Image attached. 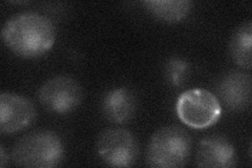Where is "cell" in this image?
Listing matches in <instances>:
<instances>
[{
    "instance_id": "cell-1",
    "label": "cell",
    "mask_w": 252,
    "mask_h": 168,
    "mask_svg": "<svg viewBox=\"0 0 252 168\" xmlns=\"http://www.w3.org/2000/svg\"><path fill=\"white\" fill-rule=\"evenodd\" d=\"M5 46L21 58H37L49 53L56 41V29L46 16L21 12L6 20L1 31Z\"/></svg>"
},
{
    "instance_id": "cell-2",
    "label": "cell",
    "mask_w": 252,
    "mask_h": 168,
    "mask_svg": "<svg viewBox=\"0 0 252 168\" xmlns=\"http://www.w3.org/2000/svg\"><path fill=\"white\" fill-rule=\"evenodd\" d=\"M64 157V147L59 135L52 131L39 130L21 137L12 149L15 165L20 167L53 168Z\"/></svg>"
},
{
    "instance_id": "cell-3",
    "label": "cell",
    "mask_w": 252,
    "mask_h": 168,
    "mask_svg": "<svg viewBox=\"0 0 252 168\" xmlns=\"http://www.w3.org/2000/svg\"><path fill=\"white\" fill-rule=\"evenodd\" d=\"M191 154V138L180 126H164L148 142L146 162L154 168H178L187 164Z\"/></svg>"
},
{
    "instance_id": "cell-4",
    "label": "cell",
    "mask_w": 252,
    "mask_h": 168,
    "mask_svg": "<svg viewBox=\"0 0 252 168\" xmlns=\"http://www.w3.org/2000/svg\"><path fill=\"white\" fill-rule=\"evenodd\" d=\"M176 111L183 124L194 130H205L219 121L222 106L215 94L204 89H191L179 96Z\"/></svg>"
},
{
    "instance_id": "cell-5",
    "label": "cell",
    "mask_w": 252,
    "mask_h": 168,
    "mask_svg": "<svg viewBox=\"0 0 252 168\" xmlns=\"http://www.w3.org/2000/svg\"><path fill=\"white\" fill-rule=\"evenodd\" d=\"M97 153L110 167H131L139 157V144L133 134L127 130L107 129L99 134Z\"/></svg>"
},
{
    "instance_id": "cell-6",
    "label": "cell",
    "mask_w": 252,
    "mask_h": 168,
    "mask_svg": "<svg viewBox=\"0 0 252 168\" xmlns=\"http://www.w3.org/2000/svg\"><path fill=\"white\" fill-rule=\"evenodd\" d=\"M38 98L45 109L54 114L66 115L82 103L83 91L72 77L56 76L42 84Z\"/></svg>"
},
{
    "instance_id": "cell-7",
    "label": "cell",
    "mask_w": 252,
    "mask_h": 168,
    "mask_svg": "<svg viewBox=\"0 0 252 168\" xmlns=\"http://www.w3.org/2000/svg\"><path fill=\"white\" fill-rule=\"evenodd\" d=\"M36 117V107L30 99L13 93L0 95V132L2 134L26 130Z\"/></svg>"
},
{
    "instance_id": "cell-8",
    "label": "cell",
    "mask_w": 252,
    "mask_h": 168,
    "mask_svg": "<svg viewBox=\"0 0 252 168\" xmlns=\"http://www.w3.org/2000/svg\"><path fill=\"white\" fill-rule=\"evenodd\" d=\"M196 166L206 168H231L238 164L233 144L222 135H211L201 140L195 156Z\"/></svg>"
},
{
    "instance_id": "cell-9",
    "label": "cell",
    "mask_w": 252,
    "mask_h": 168,
    "mask_svg": "<svg viewBox=\"0 0 252 168\" xmlns=\"http://www.w3.org/2000/svg\"><path fill=\"white\" fill-rule=\"evenodd\" d=\"M251 76L241 71L227 74L218 85L219 97L232 111H243L251 104Z\"/></svg>"
},
{
    "instance_id": "cell-10",
    "label": "cell",
    "mask_w": 252,
    "mask_h": 168,
    "mask_svg": "<svg viewBox=\"0 0 252 168\" xmlns=\"http://www.w3.org/2000/svg\"><path fill=\"white\" fill-rule=\"evenodd\" d=\"M137 105L135 94L126 87H118L106 93L102 101V110L108 121L123 124L135 116Z\"/></svg>"
},
{
    "instance_id": "cell-11",
    "label": "cell",
    "mask_w": 252,
    "mask_h": 168,
    "mask_svg": "<svg viewBox=\"0 0 252 168\" xmlns=\"http://www.w3.org/2000/svg\"><path fill=\"white\" fill-rule=\"evenodd\" d=\"M144 5L157 19L176 23L184 20L191 12L192 2L189 0H148Z\"/></svg>"
},
{
    "instance_id": "cell-12",
    "label": "cell",
    "mask_w": 252,
    "mask_h": 168,
    "mask_svg": "<svg viewBox=\"0 0 252 168\" xmlns=\"http://www.w3.org/2000/svg\"><path fill=\"white\" fill-rule=\"evenodd\" d=\"M252 22L242 23L235 29L230 38L229 51L232 60L241 67L251 69L252 67Z\"/></svg>"
},
{
    "instance_id": "cell-13",
    "label": "cell",
    "mask_w": 252,
    "mask_h": 168,
    "mask_svg": "<svg viewBox=\"0 0 252 168\" xmlns=\"http://www.w3.org/2000/svg\"><path fill=\"white\" fill-rule=\"evenodd\" d=\"M190 67L188 62L182 58H171L165 67V76L168 83L173 86H182L189 77Z\"/></svg>"
},
{
    "instance_id": "cell-14",
    "label": "cell",
    "mask_w": 252,
    "mask_h": 168,
    "mask_svg": "<svg viewBox=\"0 0 252 168\" xmlns=\"http://www.w3.org/2000/svg\"><path fill=\"white\" fill-rule=\"evenodd\" d=\"M9 162V157L6 156L4 147L0 146V167H5L6 163Z\"/></svg>"
}]
</instances>
